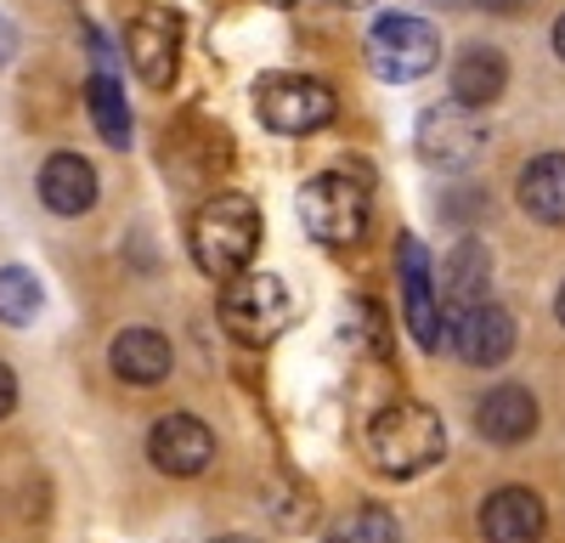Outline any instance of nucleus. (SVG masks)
<instances>
[{"instance_id":"nucleus-1","label":"nucleus","mask_w":565,"mask_h":543,"mask_svg":"<svg viewBox=\"0 0 565 543\" xmlns=\"http://www.w3.org/2000/svg\"><path fill=\"white\" fill-rule=\"evenodd\" d=\"M186 249L204 278H238L249 272L255 249H260V210L244 193H215L193 221H186Z\"/></svg>"},{"instance_id":"nucleus-2","label":"nucleus","mask_w":565,"mask_h":543,"mask_svg":"<svg viewBox=\"0 0 565 543\" xmlns=\"http://www.w3.org/2000/svg\"><path fill=\"white\" fill-rule=\"evenodd\" d=\"M441 453H447V425L424 402H391L367 425V465L380 476H396V481L424 476L441 465Z\"/></svg>"},{"instance_id":"nucleus-3","label":"nucleus","mask_w":565,"mask_h":543,"mask_svg":"<svg viewBox=\"0 0 565 543\" xmlns=\"http://www.w3.org/2000/svg\"><path fill=\"white\" fill-rule=\"evenodd\" d=\"M367 215H373V188L362 170H322L300 188V226L322 249L362 244Z\"/></svg>"},{"instance_id":"nucleus-4","label":"nucleus","mask_w":565,"mask_h":543,"mask_svg":"<svg viewBox=\"0 0 565 543\" xmlns=\"http://www.w3.org/2000/svg\"><path fill=\"white\" fill-rule=\"evenodd\" d=\"M295 317V300H289V284L277 272H238L226 278L221 289V329L244 345H266L289 329Z\"/></svg>"},{"instance_id":"nucleus-5","label":"nucleus","mask_w":565,"mask_h":543,"mask_svg":"<svg viewBox=\"0 0 565 543\" xmlns=\"http://www.w3.org/2000/svg\"><path fill=\"white\" fill-rule=\"evenodd\" d=\"M441 63V34L413 12H385L367 29V68L385 85H413Z\"/></svg>"},{"instance_id":"nucleus-6","label":"nucleus","mask_w":565,"mask_h":543,"mask_svg":"<svg viewBox=\"0 0 565 543\" xmlns=\"http://www.w3.org/2000/svg\"><path fill=\"white\" fill-rule=\"evenodd\" d=\"M334 91L322 79H306V74H266L255 85V114L266 130L277 136H311L334 119Z\"/></svg>"},{"instance_id":"nucleus-7","label":"nucleus","mask_w":565,"mask_h":543,"mask_svg":"<svg viewBox=\"0 0 565 543\" xmlns=\"http://www.w3.org/2000/svg\"><path fill=\"white\" fill-rule=\"evenodd\" d=\"M418 159L436 164V170H469L487 153V119L476 108H458V103H436L418 114Z\"/></svg>"},{"instance_id":"nucleus-8","label":"nucleus","mask_w":565,"mask_h":543,"mask_svg":"<svg viewBox=\"0 0 565 543\" xmlns=\"http://www.w3.org/2000/svg\"><path fill=\"white\" fill-rule=\"evenodd\" d=\"M514 317L498 306V300H481V306H463V311H447L441 317V345H452L469 369H498V362L514 356Z\"/></svg>"},{"instance_id":"nucleus-9","label":"nucleus","mask_w":565,"mask_h":543,"mask_svg":"<svg viewBox=\"0 0 565 543\" xmlns=\"http://www.w3.org/2000/svg\"><path fill=\"white\" fill-rule=\"evenodd\" d=\"M125 57H130L141 85L164 91L181 68V18L170 7H141L125 29Z\"/></svg>"},{"instance_id":"nucleus-10","label":"nucleus","mask_w":565,"mask_h":543,"mask_svg":"<svg viewBox=\"0 0 565 543\" xmlns=\"http://www.w3.org/2000/svg\"><path fill=\"white\" fill-rule=\"evenodd\" d=\"M148 459L159 476H175V481H193L215 465V430L193 414H164L153 419L148 430Z\"/></svg>"},{"instance_id":"nucleus-11","label":"nucleus","mask_w":565,"mask_h":543,"mask_svg":"<svg viewBox=\"0 0 565 543\" xmlns=\"http://www.w3.org/2000/svg\"><path fill=\"white\" fill-rule=\"evenodd\" d=\"M396 255H402V317H407V334L424 351H441V295L430 284V255H424V244L413 233H402Z\"/></svg>"},{"instance_id":"nucleus-12","label":"nucleus","mask_w":565,"mask_h":543,"mask_svg":"<svg viewBox=\"0 0 565 543\" xmlns=\"http://www.w3.org/2000/svg\"><path fill=\"white\" fill-rule=\"evenodd\" d=\"M97 164L85 153H52L40 164V204L63 215V221H79L90 204H97Z\"/></svg>"},{"instance_id":"nucleus-13","label":"nucleus","mask_w":565,"mask_h":543,"mask_svg":"<svg viewBox=\"0 0 565 543\" xmlns=\"http://www.w3.org/2000/svg\"><path fill=\"white\" fill-rule=\"evenodd\" d=\"M548 526V510L532 487H498L481 504V537L487 543H537Z\"/></svg>"},{"instance_id":"nucleus-14","label":"nucleus","mask_w":565,"mask_h":543,"mask_svg":"<svg viewBox=\"0 0 565 543\" xmlns=\"http://www.w3.org/2000/svg\"><path fill=\"white\" fill-rule=\"evenodd\" d=\"M537 419H543L537 414V396L526 385H498V391H487L476 402V430L492 447H521L537 430Z\"/></svg>"},{"instance_id":"nucleus-15","label":"nucleus","mask_w":565,"mask_h":543,"mask_svg":"<svg viewBox=\"0 0 565 543\" xmlns=\"http://www.w3.org/2000/svg\"><path fill=\"white\" fill-rule=\"evenodd\" d=\"M108 369L125 385H159L175 369V351H170V340L159 329H119L108 340Z\"/></svg>"},{"instance_id":"nucleus-16","label":"nucleus","mask_w":565,"mask_h":543,"mask_svg":"<svg viewBox=\"0 0 565 543\" xmlns=\"http://www.w3.org/2000/svg\"><path fill=\"white\" fill-rule=\"evenodd\" d=\"M509 85V57L498 52V45H463V52L452 57V103L458 108H492L503 97Z\"/></svg>"},{"instance_id":"nucleus-17","label":"nucleus","mask_w":565,"mask_h":543,"mask_svg":"<svg viewBox=\"0 0 565 543\" xmlns=\"http://www.w3.org/2000/svg\"><path fill=\"white\" fill-rule=\"evenodd\" d=\"M487 284H492V249L481 238H463L452 244V255L441 260V317L447 311H463V306H481L487 300Z\"/></svg>"},{"instance_id":"nucleus-18","label":"nucleus","mask_w":565,"mask_h":543,"mask_svg":"<svg viewBox=\"0 0 565 543\" xmlns=\"http://www.w3.org/2000/svg\"><path fill=\"white\" fill-rule=\"evenodd\" d=\"M521 210L543 226H565V153H537L514 181Z\"/></svg>"},{"instance_id":"nucleus-19","label":"nucleus","mask_w":565,"mask_h":543,"mask_svg":"<svg viewBox=\"0 0 565 543\" xmlns=\"http://www.w3.org/2000/svg\"><path fill=\"white\" fill-rule=\"evenodd\" d=\"M85 108H90V125H97V136L108 148H130V103H125V85L97 68L85 79Z\"/></svg>"},{"instance_id":"nucleus-20","label":"nucleus","mask_w":565,"mask_h":543,"mask_svg":"<svg viewBox=\"0 0 565 543\" xmlns=\"http://www.w3.org/2000/svg\"><path fill=\"white\" fill-rule=\"evenodd\" d=\"M45 289L29 266H0V323L7 329H34L40 323Z\"/></svg>"},{"instance_id":"nucleus-21","label":"nucleus","mask_w":565,"mask_h":543,"mask_svg":"<svg viewBox=\"0 0 565 543\" xmlns=\"http://www.w3.org/2000/svg\"><path fill=\"white\" fill-rule=\"evenodd\" d=\"M322 543H402V521L385 504H356L322 532Z\"/></svg>"},{"instance_id":"nucleus-22","label":"nucleus","mask_w":565,"mask_h":543,"mask_svg":"<svg viewBox=\"0 0 565 543\" xmlns=\"http://www.w3.org/2000/svg\"><path fill=\"white\" fill-rule=\"evenodd\" d=\"M271 515H277V526H289V532H300L311 515H317V498L306 492V487H289V481H277L271 487Z\"/></svg>"},{"instance_id":"nucleus-23","label":"nucleus","mask_w":565,"mask_h":543,"mask_svg":"<svg viewBox=\"0 0 565 543\" xmlns=\"http://www.w3.org/2000/svg\"><path fill=\"white\" fill-rule=\"evenodd\" d=\"M12 407H18V374L0 362V419H12Z\"/></svg>"},{"instance_id":"nucleus-24","label":"nucleus","mask_w":565,"mask_h":543,"mask_svg":"<svg viewBox=\"0 0 565 543\" xmlns=\"http://www.w3.org/2000/svg\"><path fill=\"white\" fill-rule=\"evenodd\" d=\"M18 57V23L7 18V12H0V68H7Z\"/></svg>"},{"instance_id":"nucleus-25","label":"nucleus","mask_w":565,"mask_h":543,"mask_svg":"<svg viewBox=\"0 0 565 543\" xmlns=\"http://www.w3.org/2000/svg\"><path fill=\"white\" fill-rule=\"evenodd\" d=\"M469 7H481V12H498V18H509V12L532 7V0H469Z\"/></svg>"},{"instance_id":"nucleus-26","label":"nucleus","mask_w":565,"mask_h":543,"mask_svg":"<svg viewBox=\"0 0 565 543\" xmlns=\"http://www.w3.org/2000/svg\"><path fill=\"white\" fill-rule=\"evenodd\" d=\"M554 57H559V63H565V12H559V18H554Z\"/></svg>"},{"instance_id":"nucleus-27","label":"nucleus","mask_w":565,"mask_h":543,"mask_svg":"<svg viewBox=\"0 0 565 543\" xmlns=\"http://www.w3.org/2000/svg\"><path fill=\"white\" fill-rule=\"evenodd\" d=\"M210 543H255L249 532H221V537H210Z\"/></svg>"},{"instance_id":"nucleus-28","label":"nucleus","mask_w":565,"mask_h":543,"mask_svg":"<svg viewBox=\"0 0 565 543\" xmlns=\"http://www.w3.org/2000/svg\"><path fill=\"white\" fill-rule=\"evenodd\" d=\"M554 317H559V329H565V284H559V295H554Z\"/></svg>"},{"instance_id":"nucleus-29","label":"nucleus","mask_w":565,"mask_h":543,"mask_svg":"<svg viewBox=\"0 0 565 543\" xmlns=\"http://www.w3.org/2000/svg\"><path fill=\"white\" fill-rule=\"evenodd\" d=\"M328 7H340V12H356V7H367V0H328Z\"/></svg>"},{"instance_id":"nucleus-30","label":"nucleus","mask_w":565,"mask_h":543,"mask_svg":"<svg viewBox=\"0 0 565 543\" xmlns=\"http://www.w3.org/2000/svg\"><path fill=\"white\" fill-rule=\"evenodd\" d=\"M266 7H295V0H266Z\"/></svg>"}]
</instances>
